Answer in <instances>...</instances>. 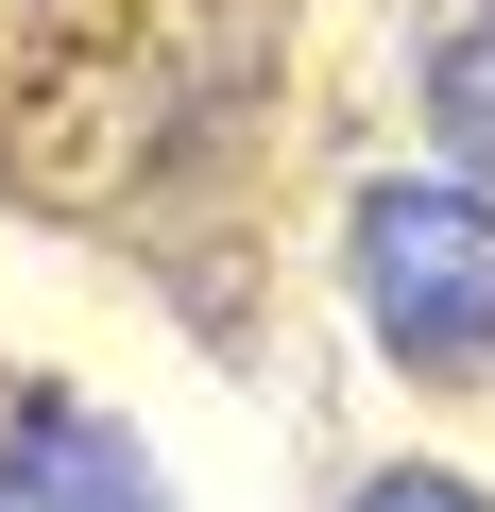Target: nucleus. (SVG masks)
Here are the masks:
<instances>
[{
    "label": "nucleus",
    "mask_w": 495,
    "mask_h": 512,
    "mask_svg": "<svg viewBox=\"0 0 495 512\" xmlns=\"http://www.w3.org/2000/svg\"><path fill=\"white\" fill-rule=\"evenodd\" d=\"M342 291H359V325H376L393 376H427V393L495 376V188H461L444 154L376 171L342 205Z\"/></svg>",
    "instance_id": "1"
},
{
    "label": "nucleus",
    "mask_w": 495,
    "mask_h": 512,
    "mask_svg": "<svg viewBox=\"0 0 495 512\" xmlns=\"http://www.w3.org/2000/svg\"><path fill=\"white\" fill-rule=\"evenodd\" d=\"M0 512H171V495H154V461H137L120 410L18 393V410H0Z\"/></svg>",
    "instance_id": "2"
},
{
    "label": "nucleus",
    "mask_w": 495,
    "mask_h": 512,
    "mask_svg": "<svg viewBox=\"0 0 495 512\" xmlns=\"http://www.w3.org/2000/svg\"><path fill=\"white\" fill-rule=\"evenodd\" d=\"M427 154L461 188H495V0H461V18L427 35Z\"/></svg>",
    "instance_id": "3"
},
{
    "label": "nucleus",
    "mask_w": 495,
    "mask_h": 512,
    "mask_svg": "<svg viewBox=\"0 0 495 512\" xmlns=\"http://www.w3.org/2000/svg\"><path fill=\"white\" fill-rule=\"evenodd\" d=\"M342 512H495V495H478V478H444V461H376Z\"/></svg>",
    "instance_id": "4"
}]
</instances>
